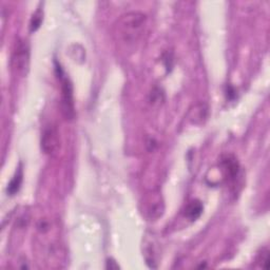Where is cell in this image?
<instances>
[{
	"label": "cell",
	"mask_w": 270,
	"mask_h": 270,
	"mask_svg": "<svg viewBox=\"0 0 270 270\" xmlns=\"http://www.w3.org/2000/svg\"><path fill=\"white\" fill-rule=\"evenodd\" d=\"M146 22V15L140 12H131L122 15L116 26L118 36L124 43H135L141 37Z\"/></svg>",
	"instance_id": "cell-1"
},
{
	"label": "cell",
	"mask_w": 270,
	"mask_h": 270,
	"mask_svg": "<svg viewBox=\"0 0 270 270\" xmlns=\"http://www.w3.org/2000/svg\"><path fill=\"white\" fill-rule=\"evenodd\" d=\"M56 74L59 78L61 84V112L65 119H73L75 116V105L74 95H73V85L69 77L64 75V73L58 63H56Z\"/></svg>",
	"instance_id": "cell-2"
},
{
	"label": "cell",
	"mask_w": 270,
	"mask_h": 270,
	"mask_svg": "<svg viewBox=\"0 0 270 270\" xmlns=\"http://www.w3.org/2000/svg\"><path fill=\"white\" fill-rule=\"evenodd\" d=\"M30 62V50L27 42H18L12 56V68L17 74H27Z\"/></svg>",
	"instance_id": "cell-3"
},
{
	"label": "cell",
	"mask_w": 270,
	"mask_h": 270,
	"mask_svg": "<svg viewBox=\"0 0 270 270\" xmlns=\"http://www.w3.org/2000/svg\"><path fill=\"white\" fill-rule=\"evenodd\" d=\"M40 146H42L44 153L48 155H53L58 151L60 146L59 133L55 126L49 125L44 129L42 140H40Z\"/></svg>",
	"instance_id": "cell-4"
},
{
	"label": "cell",
	"mask_w": 270,
	"mask_h": 270,
	"mask_svg": "<svg viewBox=\"0 0 270 270\" xmlns=\"http://www.w3.org/2000/svg\"><path fill=\"white\" fill-rule=\"evenodd\" d=\"M223 169L225 171L226 176L230 179V181H233L235 177L238 176L239 171H240V165L238 161L233 158L232 155H227L225 159H223L222 162Z\"/></svg>",
	"instance_id": "cell-5"
},
{
	"label": "cell",
	"mask_w": 270,
	"mask_h": 270,
	"mask_svg": "<svg viewBox=\"0 0 270 270\" xmlns=\"http://www.w3.org/2000/svg\"><path fill=\"white\" fill-rule=\"evenodd\" d=\"M203 210L204 206L202 202L199 200H193L187 205L185 210V216L190 220H196L202 216Z\"/></svg>",
	"instance_id": "cell-6"
},
{
	"label": "cell",
	"mask_w": 270,
	"mask_h": 270,
	"mask_svg": "<svg viewBox=\"0 0 270 270\" xmlns=\"http://www.w3.org/2000/svg\"><path fill=\"white\" fill-rule=\"evenodd\" d=\"M22 177H23V172H22V168L20 165L18 167L17 171H16L15 175L11 179L10 184L7 185V193H9L10 195H14L19 191L20 186L22 184Z\"/></svg>",
	"instance_id": "cell-7"
},
{
	"label": "cell",
	"mask_w": 270,
	"mask_h": 270,
	"mask_svg": "<svg viewBox=\"0 0 270 270\" xmlns=\"http://www.w3.org/2000/svg\"><path fill=\"white\" fill-rule=\"evenodd\" d=\"M42 21H43V15H42V12L38 10L34 15H33V17L31 19V23H30L31 32L37 31L40 27V24H42Z\"/></svg>",
	"instance_id": "cell-8"
},
{
	"label": "cell",
	"mask_w": 270,
	"mask_h": 270,
	"mask_svg": "<svg viewBox=\"0 0 270 270\" xmlns=\"http://www.w3.org/2000/svg\"><path fill=\"white\" fill-rule=\"evenodd\" d=\"M226 95L228 97V100H233L235 97V90L231 86H228L226 90Z\"/></svg>",
	"instance_id": "cell-9"
},
{
	"label": "cell",
	"mask_w": 270,
	"mask_h": 270,
	"mask_svg": "<svg viewBox=\"0 0 270 270\" xmlns=\"http://www.w3.org/2000/svg\"><path fill=\"white\" fill-rule=\"evenodd\" d=\"M107 268L108 269H118L119 266L115 263V261L108 260V262H107Z\"/></svg>",
	"instance_id": "cell-10"
}]
</instances>
